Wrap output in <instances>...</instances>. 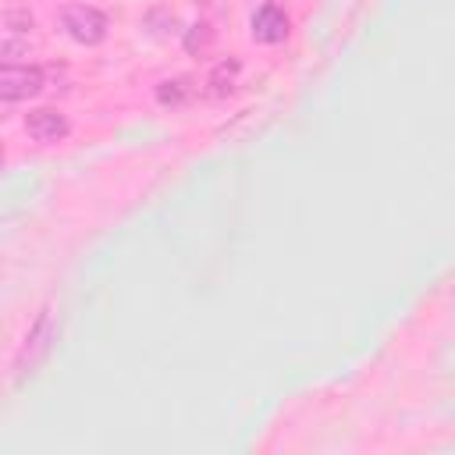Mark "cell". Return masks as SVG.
Returning a JSON list of instances; mask_svg holds the SVG:
<instances>
[{
	"label": "cell",
	"instance_id": "5b68a950",
	"mask_svg": "<svg viewBox=\"0 0 455 455\" xmlns=\"http://www.w3.org/2000/svg\"><path fill=\"white\" fill-rule=\"evenodd\" d=\"M288 36V14L277 4H263L252 14V39L256 43H281Z\"/></svg>",
	"mask_w": 455,
	"mask_h": 455
},
{
	"label": "cell",
	"instance_id": "8992f818",
	"mask_svg": "<svg viewBox=\"0 0 455 455\" xmlns=\"http://www.w3.org/2000/svg\"><path fill=\"white\" fill-rule=\"evenodd\" d=\"M156 96H160V103H181L185 96H188V82L185 78H174V82H160V89H156Z\"/></svg>",
	"mask_w": 455,
	"mask_h": 455
},
{
	"label": "cell",
	"instance_id": "52a82bcc",
	"mask_svg": "<svg viewBox=\"0 0 455 455\" xmlns=\"http://www.w3.org/2000/svg\"><path fill=\"white\" fill-rule=\"evenodd\" d=\"M0 164H4V146H0Z\"/></svg>",
	"mask_w": 455,
	"mask_h": 455
},
{
	"label": "cell",
	"instance_id": "7a4b0ae2",
	"mask_svg": "<svg viewBox=\"0 0 455 455\" xmlns=\"http://www.w3.org/2000/svg\"><path fill=\"white\" fill-rule=\"evenodd\" d=\"M43 89V71L36 64H0V100L21 103Z\"/></svg>",
	"mask_w": 455,
	"mask_h": 455
},
{
	"label": "cell",
	"instance_id": "6da1fadb",
	"mask_svg": "<svg viewBox=\"0 0 455 455\" xmlns=\"http://www.w3.org/2000/svg\"><path fill=\"white\" fill-rule=\"evenodd\" d=\"M60 28H64L75 43H82V46H96V43L107 39L110 21H107V14H103L100 7H89V4H68V7L60 11Z\"/></svg>",
	"mask_w": 455,
	"mask_h": 455
},
{
	"label": "cell",
	"instance_id": "277c9868",
	"mask_svg": "<svg viewBox=\"0 0 455 455\" xmlns=\"http://www.w3.org/2000/svg\"><path fill=\"white\" fill-rule=\"evenodd\" d=\"M25 132H28L36 142H57V139H64V135L71 132V124H68V117H64L60 110L39 107V110H28V114H25Z\"/></svg>",
	"mask_w": 455,
	"mask_h": 455
},
{
	"label": "cell",
	"instance_id": "3957f363",
	"mask_svg": "<svg viewBox=\"0 0 455 455\" xmlns=\"http://www.w3.org/2000/svg\"><path fill=\"white\" fill-rule=\"evenodd\" d=\"M50 341H53V309L46 306V309H39V316H36V323L28 327L25 345H21L18 359H14L18 373H28L32 366H39V363H43V355L50 352Z\"/></svg>",
	"mask_w": 455,
	"mask_h": 455
}]
</instances>
